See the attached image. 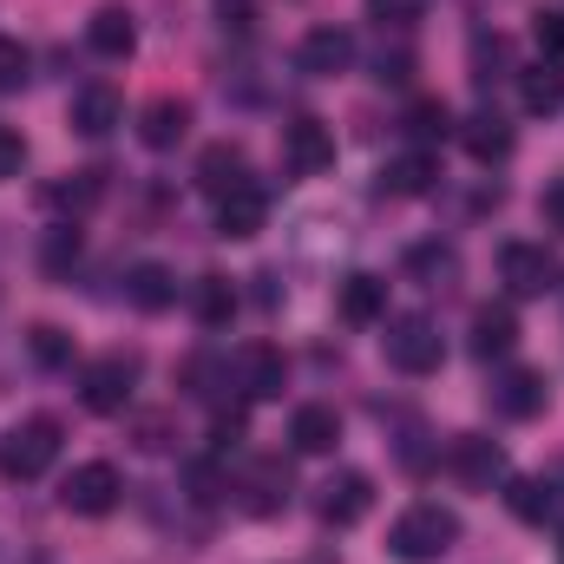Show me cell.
Wrapping results in <instances>:
<instances>
[{"mask_svg": "<svg viewBox=\"0 0 564 564\" xmlns=\"http://www.w3.org/2000/svg\"><path fill=\"white\" fill-rule=\"evenodd\" d=\"M388 545H394V558L401 564H440L453 545H459V512L440 506V499H414V506L394 519Z\"/></svg>", "mask_w": 564, "mask_h": 564, "instance_id": "cell-1", "label": "cell"}, {"mask_svg": "<svg viewBox=\"0 0 564 564\" xmlns=\"http://www.w3.org/2000/svg\"><path fill=\"white\" fill-rule=\"evenodd\" d=\"M53 459H59V421L33 414V421H13L0 433V479H13V486L46 479Z\"/></svg>", "mask_w": 564, "mask_h": 564, "instance_id": "cell-2", "label": "cell"}, {"mask_svg": "<svg viewBox=\"0 0 564 564\" xmlns=\"http://www.w3.org/2000/svg\"><path fill=\"white\" fill-rule=\"evenodd\" d=\"M388 361L401 375H433L446 361V341H440V322L433 315H388V335H381Z\"/></svg>", "mask_w": 564, "mask_h": 564, "instance_id": "cell-3", "label": "cell"}, {"mask_svg": "<svg viewBox=\"0 0 564 564\" xmlns=\"http://www.w3.org/2000/svg\"><path fill=\"white\" fill-rule=\"evenodd\" d=\"M119 499H126V479H119L112 459H86V466H73L66 486H59V506L79 512V519H106Z\"/></svg>", "mask_w": 564, "mask_h": 564, "instance_id": "cell-4", "label": "cell"}, {"mask_svg": "<svg viewBox=\"0 0 564 564\" xmlns=\"http://www.w3.org/2000/svg\"><path fill=\"white\" fill-rule=\"evenodd\" d=\"M132 388H139V355H99L79 375V401L93 414H126L132 408Z\"/></svg>", "mask_w": 564, "mask_h": 564, "instance_id": "cell-5", "label": "cell"}, {"mask_svg": "<svg viewBox=\"0 0 564 564\" xmlns=\"http://www.w3.org/2000/svg\"><path fill=\"white\" fill-rule=\"evenodd\" d=\"M446 473H453L466 492H492V486H506V446L486 440V433H453Z\"/></svg>", "mask_w": 564, "mask_h": 564, "instance_id": "cell-6", "label": "cell"}, {"mask_svg": "<svg viewBox=\"0 0 564 564\" xmlns=\"http://www.w3.org/2000/svg\"><path fill=\"white\" fill-rule=\"evenodd\" d=\"M230 388H237L243 401H276L282 388H289V361H282V348H270V341L237 348V355H230Z\"/></svg>", "mask_w": 564, "mask_h": 564, "instance_id": "cell-7", "label": "cell"}, {"mask_svg": "<svg viewBox=\"0 0 564 564\" xmlns=\"http://www.w3.org/2000/svg\"><path fill=\"white\" fill-rule=\"evenodd\" d=\"M499 282H506L519 302L552 295V289H558V257H552L545 243H506V250H499Z\"/></svg>", "mask_w": 564, "mask_h": 564, "instance_id": "cell-8", "label": "cell"}, {"mask_svg": "<svg viewBox=\"0 0 564 564\" xmlns=\"http://www.w3.org/2000/svg\"><path fill=\"white\" fill-rule=\"evenodd\" d=\"M295 66H302L308 79H335V73H348V66H355V33H348V26H335V20L308 26V33H302V46H295Z\"/></svg>", "mask_w": 564, "mask_h": 564, "instance_id": "cell-9", "label": "cell"}, {"mask_svg": "<svg viewBox=\"0 0 564 564\" xmlns=\"http://www.w3.org/2000/svg\"><path fill=\"white\" fill-rule=\"evenodd\" d=\"M545 401H552V381H545L539 368H506V375L492 381V414H499V421H539Z\"/></svg>", "mask_w": 564, "mask_h": 564, "instance_id": "cell-10", "label": "cell"}, {"mask_svg": "<svg viewBox=\"0 0 564 564\" xmlns=\"http://www.w3.org/2000/svg\"><path fill=\"white\" fill-rule=\"evenodd\" d=\"M315 512H322V525H335V532L361 525V519L375 512V479H368V473H335V479L322 486Z\"/></svg>", "mask_w": 564, "mask_h": 564, "instance_id": "cell-11", "label": "cell"}, {"mask_svg": "<svg viewBox=\"0 0 564 564\" xmlns=\"http://www.w3.org/2000/svg\"><path fill=\"white\" fill-rule=\"evenodd\" d=\"M282 158L295 177H322L335 164V132L322 119H295V126H282Z\"/></svg>", "mask_w": 564, "mask_h": 564, "instance_id": "cell-12", "label": "cell"}, {"mask_svg": "<svg viewBox=\"0 0 564 564\" xmlns=\"http://www.w3.org/2000/svg\"><path fill=\"white\" fill-rule=\"evenodd\" d=\"M230 492H237V506H243L250 519H270V512L289 506V466H282V459H257Z\"/></svg>", "mask_w": 564, "mask_h": 564, "instance_id": "cell-13", "label": "cell"}, {"mask_svg": "<svg viewBox=\"0 0 564 564\" xmlns=\"http://www.w3.org/2000/svg\"><path fill=\"white\" fill-rule=\"evenodd\" d=\"M289 446H295V453H308V459L335 453V446H341V414H335V408H322V401H302V408L289 414Z\"/></svg>", "mask_w": 564, "mask_h": 564, "instance_id": "cell-14", "label": "cell"}, {"mask_svg": "<svg viewBox=\"0 0 564 564\" xmlns=\"http://www.w3.org/2000/svg\"><path fill=\"white\" fill-rule=\"evenodd\" d=\"M263 224H270V197H263L257 184H243V191L217 197V237H230V243H250Z\"/></svg>", "mask_w": 564, "mask_h": 564, "instance_id": "cell-15", "label": "cell"}, {"mask_svg": "<svg viewBox=\"0 0 564 564\" xmlns=\"http://www.w3.org/2000/svg\"><path fill=\"white\" fill-rule=\"evenodd\" d=\"M119 119H126V99L112 93V86H79L73 93V132H86V139H106V132H119Z\"/></svg>", "mask_w": 564, "mask_h": 564, "instance_id": "cell-16", "label": "cell"}, {"mask_svg": "<svg viewBox=\"0 0 564 564\" xmlns=\"http://www.w3.org/2000/svg\"><path fill=\"white\" fill-rule=\"evenodd\" d=\"M512 348H519V315H512L506 302L473 308V355H479V361H506Z\"/></svg>", "mask_w": 564, "mask_h": 564, "instance_id": "cell-17", "label": "cell"}, {"mask_svg": "<svg viewBox=\"0 0 564 564\" xmlns=\"http://www.w3.org/2000/svg\"><path fill=\"white\" fill-rule=\"evenodd\" d=\"M86 46H93L99 59H132V46H139V20H132L126 7H99V13L86 20Z\"/></svg>", "mask_w": 564, "mask_h": 564, "instance_id": "cell-18", "label": "cell"}, {"mask_svg": "<svg viewBox=\"0 0 564 564\" xmlns=\"http://www.w3.org/2000/svg\"><path fill=\"white\" fill-rule=\"evenodd\" d=\"M250 184V164H243V151L224 139V144H210L204 158H197V191L204 197H230V191H243Z\"/></svg>", "mask_w": 564, "mask_h": 564, "instance_id": "cell-19", "label": "cell"}, {"mask_svg": "<svg viewBox=\"0 0 564 564\" xmlns=\"http://www.w3.org/2000/svg\"><path fill=\"white\" fill-rule=\"evenodd\" d=\"M139 139L151 144V151L184 144V139H191V106H184V99H171V93H164V99H151V106L139 112Z\"/></svg>", "mask_w": 564, "mask_h": 564, "instance_id": "cell-20", "label": "cell"}, {"mask_svg": "<svg viewBox=\"0 0 564 564\" xmlns=\"http://www.w3.org/2000/svg\"><path fill=\"white\" fill-rule=\"evenodd\" d=\"M335 308H341L348 328H375V322H388V282L381 276H348L341 295H335Z\"/></svg>", "mask_w": 564, "mask_h": 564, "instance_id": "cell-21", "label": "cell"}, {"mask_svg": "<svg viewBox=\"0 0 564 564\" xmlns=\"http://www.w3.org/2000/svg\"><path fill=\"white\" fill-rule=\"evenodd\" d=\"M519 99H525V112H532V119L564 112V66H558V59L525 66V73H519Z\"/></svg>", "mask_w": 564, "mask_h": 564, "instance_id": "cell-22", "label": "cell"}, {"mask_svg": "<svg viewBox=\"0 0 564 564\" xmlns=\"http://www.w3.org/2000/svg\"><path fill=\"white\" fill-rule=\"evenodd\" d=\"M126 302L144 308V315H164V308L177 302V276H171L164 263H132V270H126Z\"/></svg>", "mask_w": 564, "mask_h": 564, "instance_id": "cell-23", "label": "cell"}, {"mask_svg": "<svg viewBox=\"0 0 564 564\" xmlns=\"http://www.w3.org/2000/svg\"><path fill=\"white\" fill-rule=\"evenodd\" d=\"M459 144L473 151V164H506L512 158V126L499 112H479V119L459 126Z\"/></svg>", "mask_w": 564, "mask_h": 564, "instance_id": "cell-24", "label": "cell"}, {"mask_svg": "<svg viewBox=\"0 0 564 564\" xmlns=\"http://www.w3.org/2000/svg\"><path fill=\"white\" fill-rule=\"evenodd\" d=\"M99 197H106V171H66V177L46 184V204L66 210V217H86Z\"/></svg>", "mask_w": 564, "mask_h": 564, "instance_id": "cell-25", "label": "cell"}, {"mask_svg": "<svg viewBox=\"0 0 564 564\" xmlns=\"http://www.w3.org/2000/svg\"><path fill=\"white\" fill-rule=\"evenodd\" d=\"M506 506H512V519L519 525H545L552 512H558V486L552 479H506Z\"/></svg>", "mask_w": 564, "mask_h": 564, "instance_id": "cell-26", "label": "cell"}, {"mask_svg": "<svg viewBox=\"0 0 564 564\" xmlns=\"http://www.w3.org/2000/svg\"><path fill=\"white\" fill-rule=\"evenodd\" d=\"M191 315H197V328H224V322L237 315V289H230V276H197L191 282Z\"/></svg>", "mask_w": 564, "mask_h": 564, "instance_id": "cell-27", "label": "cell"}, {"mask_svg": "<svg viewBox=\"0 0 564 564\" xmlns=\"http://www.w3.org/2000/svg\"><path fill=\"white\" fill-rule=\"evenodd\" d=\"M433 171H440V164H433L426 151H401V158L381 171V191H388V197H421V191H433Z\"/></svg>", "mask_w": 564, "mask_h": 564, "instance_id": "cell-28", "label": "cell"}, {"mask_svg": "<svg viewBox=\"0 0 564 564\" xmlns=\"http://www.w3.org/2000/svg\"><path fill=\"white\" fill-rule=\"evenodd\" d=\"M408 276L426 282V289H446V282L459 276V250L453 243H414L408 250Z\"/></svg>", "mask_w": 564, "mask_h": 564, "instance_id": "cell-29", "label": "cell"}, {"mask_svg": "<svg viewBox=\"0 0 564 564\" xmlns=\"http://www.w3.org/2000/svg\"><path fill=\"white\" fill-rule=\"evenodd\" d=\"M512 73V46L506 33H473V86H492Z\"/></svg>", "mask_w": 564, "mask_h": 564, "instance_id": "cell-30", "label": "cell"}, {"mask_svg": "<svg viewBox=\"0 0 564 564\" xmlns=\"http://www.w3.org/2000/svg\"><path fill=\"white\" fill-rule=\"evenodd\" d=\"M79 250H86L79 230H73V224H53L46 243H40V270H46V276H73V270H79Z\"/></svg>", "mask_w": 564, "mask_h": 564, "instance_id": "cell-31", "label": "cell"}, {"mask_svg": "<svg viewBox=\"0 0 564 564\" xmlns=\"http://www.w3.org/2000/svg\"><path fill=\"white\" fill-rule=\"evenodd\" d=\"M26 348H33V361H40V368H73V335H66V328H53V322H40V328L26 335Z\"/></svg>", "mask_w": 564, "mask_h": 564, "instance_id": "cell-32", "label": "cell"}, {"mask_svg": "<svg viewBox=\"0 0 564 564\" xmlns=\"http://www.w3.org/2000/svg\"><path fill=\"white\" fill-rule=\"evenodd\" d=\"M408 132H414L421 144L446 139V132H453V112H446L440 99H414V112H408Z\"/></svg>", "mask_w": 564, "mask_h": 564, "instance_id": "cell-33", "label": "cell"}, {"mask_svg": "<svg viewBox=\"0 0 564 564\" xmlns=\"http://www.w3.org/2000/svg\"><path fill=\"white\" fill-rule=\"evenodd\" d=\"M33 79V53L20 40H0V93H20Z\"/></svg>", "mask_w": 564, "mask_h": 564, "instance_id": "cell-34", "label": "cell"}, {"mask_svg": "<svg viewBox=\"0 0 564 564\" xmlns=\"http://www.w3.org/2000/svg\"><path fill=\"white\" fill-rule=\"evenodd\" d=\"M368 20H375L381 33H388V26H394V33H408V26L421 20V7H414V0H368Z\"/></svg>", "mask_w": 564, "mask_h": 564, "instance_id": "cell-35", "label": "cell"}, {"mask_svg": "<svg viewBox=\"0 0 564 564\" xmlns=\"http://www.w3.org/2000/svg\"><path fill=\"white\" fill-rule=\"evenodd\" d=\"M217 26L224 33H250L257 26V0H217Z\"/></svg>", "mask_w": 564, "mask_h": 564, "instance_id": "cell-36", "label": "cell"}, {"mask_svg": "<svg viewBox=\"0 0 564 564\" xmlns=\"http://www.w3.org/2000/svg\"><path fill=\"white\" fill-rule=\"evenodd\" d=\"M20 164H26V139H20L13 126H0V184L20 177Z\"/></svg>", "mask_w": 564, "mask_h": 564, "instance_id": "cell-37", "label": "cell"}, {"mask_svg": "<svg viewBox=\"0 0 564 564\" xmlns=\"http://www.w3.org/2000/svg\"><path fill=\"white\" fill-rule=\"evenodd\" d=\"M539 217H545V230H552V237H564V177H552V184H545Z\"/></svg>", "mask_w": 564, "mask_h": 564, "instance_id": "cell-38", "label": "cell"}, {"mask_svg": "<svg viewBox=\"0 0 564 564\" xmlns=\"http://www.w3.org/2000/svg\"><path fill=\"white\" fill-rule=\"evenodd\" d=\"M539 53H564V13H539Z\"/></svg>", "mask_w": 564, "mask_h": 564, "instance_id": "cell-39", "label": "cell"}, {"mask_svg": "<svg viewBox=\"0 0 564 564\" xmlns=\"http://www.w3.org/2000/svg\"><path fill=\"white\" fill-rule=\"evenodd\" d=\"M408 79H414V59L408 53H394V59L381 53V86H408Z\"/></svg>", "mask_w": 564, "mask_h": 564, "instance_id": "cell-40", "label": "cell"}, {"mask_svg": "<svg viewBox=\"0 0 564 564\" xmlns=\"http://www.w3.org/2000/svg\"><path fill=\"white\" fill-rule=\"evenodd\" d=\"M139 446H144V453H158V446H171V440H164V421H139Z\"/></svg>", "mask_w": 564, "mask_h": 564, "instance_id": "cell-41", "label": "cell"}]
</instances>
